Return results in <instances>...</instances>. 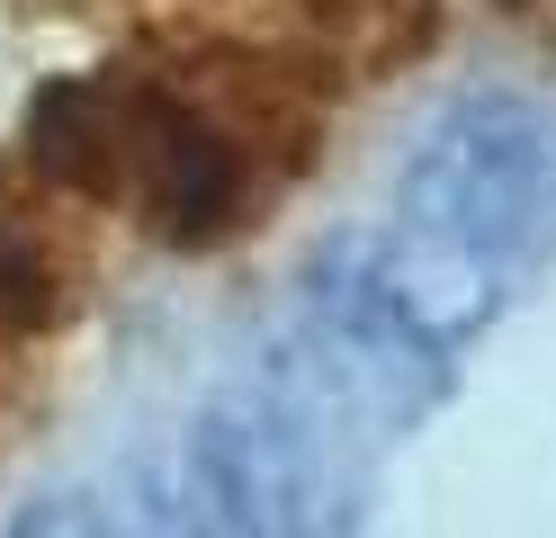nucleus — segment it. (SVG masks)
I'll list each match as a JSON object with an SVG mask.
<instances>
[{
    "label": "nucleus",
    "mask_w": 556,
    "mask_h": 538,
    "mask_svg": "<svg viewBox=\"0 0 556 538\" xmlns=\"http://www.w3.org/2000/svg\"><path fill=\"white\" fill-rule=\"evenodd\" d=\"M37 162L81 198L126 207L162 242H216L252 207V143L225 108L162 72H90L37 108Z\"/></svg>",
    "instance_id": "nucleus-1"
},
{
    "label": "nucleus",
    "mask_w": 556,
    "mask_h": 538,
    "mask_svg": "<svg viewBox=\"0 0 556 538\" xmlns=\"http://www.w3.org/2000/svg\"><path fill=\"white\" fill-rule=\"evenodd\" d=\"M54 297H63L54 251L37 242V225L0 215V323H37V314H54Z\"/></svg>",
    "instance_id": "nucleus-5"
},
{
    "label": "nucleus",
    "mask_w": 556,
    "mask_h": 538,
    "mask_svg": "<svg viewBox=\"0 0 556 538\" xmlns=\"http://www.w3.org/2000/svg\"><path fill=\"white\" fill-rule=\"evenodd\" d=\"M180 493L206 529H315L332 502V440L315 404L269 377L216 386L180 430Z\"/></svg>",
    "instance_id": "nucleus-4"
},
{
    "label": "nucleus",
    "mask_w": 556,
    "mask_h": 538,
    "mask_svg": "<svg viewBox=\"0 0 556 538\" xmlns=\"http://www.w3.org/2000/svg\"><path fill=\"white\" fill-rule=\"evenodd\" d=\"M315 36L324 46H341V54H404L413 46V0H315Z\"/></svg>",
    "instance_id": "nucleus-6"
},
{
    "label": "nucleus",
    "mask_w": 556,
    "mask_h": 538,
    "mask_svg": "<svg viewBox=\"0 0 556 538\" xmlns=\"http://www.w3.org/2000/svg\"><path fill=\"white\" fill-rule=\"evenodd\" d=\"M315 314L359 359H404V368H440L458 359L484 323H494V261L440 242L422 225L395 234H341L315 251Z\"/></svg>",
    "instance_id": "nucleus-3"
},
{
    "label": "nucleus",
    "mask_w": 556,
    "mask_h": 538,
    "mask_svg": "<svg viewBox=\"0 0 556 538\" xmlns=\"http://www.w3.org/2000/svg\"><path fill=\"white\" fill-rule=\"evenodd\" d=\"M395 207L404 225L458 242L476 261L530 251L556 215V126L511 90H476L413 143Z\"/></svg>",
    "instance_id": "nucleus-2"
}]
</instances>
